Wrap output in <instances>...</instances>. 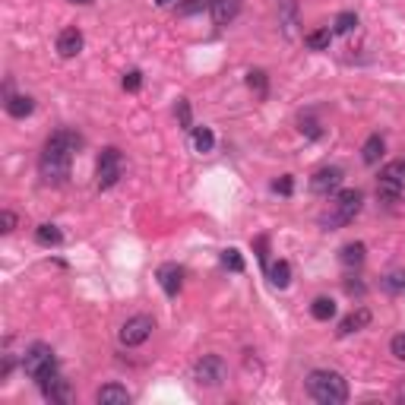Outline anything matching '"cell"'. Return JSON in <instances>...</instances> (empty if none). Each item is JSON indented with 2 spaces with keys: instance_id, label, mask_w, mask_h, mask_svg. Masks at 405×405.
Returning <instances> with one entry per match:
<instances>
[{
  "instance_id": "cell-1",
  "label": "cell",
  "mask_w": 405,
  "mask_h": 405,
  "mask_svg": "<svg viewBox=\"0 0 405 405\" xmlns=\"http://www.w3.org/2000/svg\"><path fill=\"white\" fill-rule=\"evenodd\" d=\"M83 146V136L76 130H57L48 136L45 149L38 156V171L48 184H64L70 178V165H73L76 149Z\"/></svg>"
},
{
  "instance_id": "cell-2",
  "label": "cell",
  "mask_w": 405,
  "mask_h": 405,
  "mask_svg": "<svg viewBox=\"0 0 405 405\" xmlns=\"http://www.w3.org/2000/svg\"><path fill=\"white\" fill-rule=\"evenodd\" d=\"M308 393L320 405H342L348 399V380L339 370H310Z\"/></svg>"
},
{
  "instance_id": "cell-3",
  "label": "cell",
  "mask_w": 405,
  "mask_h": 405,
  "mask_svg": "<svg viewBox=\"0 0 405 405\" xmlns=\"http://www.w3.org/2000/svg\"><path fill=\"white\" fill-rule=\"evenodd\" d=\"M23 370H26V377H32L35 383L54 377V374H57V358H54V348L45 346V342L29 346V348H26V355H23Z\"/></svg>"
},
{
  "instance_id": "cell-4",
  "label": "cell",
  "mask_w": 405,
  "mask_h": 405,
  "mask_svg": "<svg viewBox=\"0 0 405 405\" xmlns=\"http://www.w3.org/2000/svg\"><path fill=\"white\" fill-rule=\"evenodd\" d=\"M361 202H364V194H361V190H339L336 202H332V216L323 218V225L339 228V225L355 222V216L361 212Z\"/></svg>"
},
{
  "instance_id": "cell-5",
  "label": "cell",
  "mask_w": 405,
  "mask_h": 405,
  "mask_svg": "<svg viewBox=\"0 0 405 405\" xmlns=\"http://www.w3.org/2000/svg\"><path fill=\"white\" fill-rule=\"evenodd\" d=\"M194 380L206 390H216L228 380V364L222 355H202L200 361L194 364Z\"/></svg>"
},
{
  "instance_id": "cell-6",
  "label": "cell",
  "mask_w": 405,
  "mask_h": 405,
  "mask_svg": "<svg viewBox=\"0 0 405 405\" xmlns=\"http://www.w3.org/2000/svg\"><path fill=\"white\" fill-rule=\"evenodd\" d=\"M405 190V162H390L383 165L380 180H377V196L383 202H396Z\"/></svg>"
},
{
  "instance_id": "cell-7",
  "label": "cell",
  "mask_w": 405,
  "mask_h": 405,
  "mask_svg": "<svg viewBox=\"0 0 405 405\" xmlns=\"http://www.w3.org/2000/svg\"><path fill=\"white\" fill-rule=\"evenodd\" d=\"M120 174H124V156H120V149H114V146L102 149V156H98V171H95L98 190H111L120 180Z\"/></svg>"
},
{
  "instance_id": "cell-8",
  "label": "cell",
  "mask_w": 405,
  "mask_h": 405,
  "mask_svg": "<svg viewBox=\"0 0 405 405\" xmlns=\"http://www.w3.org/2000/svg\"><path fill=\"white\" fill-rule=\"evenodd\" d=\"M152 330H156V320L146 317V314H136V317H130V320L120 326L117 339H120V346L136 348V346H143V342H149Z\"/></svg>"
},
{
  "instance_id": "cell-9",
  "label": "cell",
  "mask_w": 405,
  "mask_h": 405,
  "mask_svg": "<svg viewBox=\"0 0 405 405\" xmlns=\"http://www.w3.org/2000/svg\"><path fill=\"white\" fill-rule=\"evenodd\" d=\"M342 178H346V171L339 165H326V168H320V171L310 178V194H317V196H330V194H336L339 187H342Z\"/></svg>"
},
{
  "instance_id": "cell-10",
  "label": "cell",
  "mask_w": 405,
  "mask_h": 405,
  "mask_svg": "<svg viewBox=\"0 0 405 405\" xmlns=\"http://www.w3.org/2000/svg\"><path fill=\"white\" fill-rule=\"evenodd\" d=\"M41 386V396L48 399V402H57V405H67L70 399H73V390H70V383L64 380L60 374H54V377H48V380H41L38 383Z\"/></svg>"
},
{
  "instance_id": "cell-11",
  "label": "cell",
  "mask_w": 405,
  "mask_h": 405,
  "mask_svg": "<svg viewBox=\"0 0 405 405\" xmlns=\"http://www.w3.org/2000/svg\"><path fill=\"white\" fill-rule=\"evenodd\" d=\"M158 285H162V292L168 294V298H174V294L180 292V282H184V270H180L178 263H165V266H158Z\"/></svg>"
},
{
  "instance_id": "cell-12",
  "label": "cell",
  "mask_w": 405,
  "mask_h": 405,
  "mask_svg": "<svg viewBox=\"0 0 405 405\" xmlns=\"http://www.w3.org/2000/svg\"><path fill=\"white\" fill-rule=\"evenodd\" d=\"M83 51V32L79 29H73V26H70V29H64L57 35V54L60 57H76V54Z\"/></svg>"
},
{
  "instance_id": "cell-13",
  "label": "cell",
  "mask_w": 405,
  "mask_h": 405,
  "mask_svg": "<svg viewBox=\"0 0 405 405\" xmlns=\"http://www.w3.org/2000/svg\"><path fill=\"white\" fill-rule=\"evenodd\" d=\"M95 402L98 405H127L130 390L127 386H120V383H105V386L95 393Z\"/></svg>"
},
{
  "instance_id": "cell-14",
  "label": "cell",
  "mask_w": 405,
  "mask_h": 405,
  "mask_svg": "<svg viewBox=\"0 0 405 405\" xmlns=\"http://www.w3.org/2000/svg\"><path fill=\"white\" fill-rule=\"evenodd\" d=\"M241 13V0H212V19L218 26H228L234 23Z\"/></svg>"
},
{
  "instance_id": "cell-15",
  "label": "cell",
  "mask_w": 405,
  "mask_h": 405,
  "mask_svg": "<svg viewBox=\"0 0 405 405\" xmlns=\"http://www.w3.org/2000/svg\"><path fill=\"white\" fill-rule=\"evenodd\" d=\"M383 152H386V143H383L380 133H374L364 140V146H361V162H364V165H377L383 158Z\"/></svg>"
},
{
  "instance_id": "cell-16",
  "label": "cell",
  "mask_w": 405,
  "mask_h": 405,
  "mask_svg": "<svg viewBox=\"0 0 405 405\" xmlns=\"http://www.w3.org/2000/svg\"><path fill=\"white\" fill-rule=\"evenodd\" d=\"M35 111V98L32 95H7V114L16 120L29 117V114Z\"/></svg>"
},
{
  "instance_id": "cell-17",
  "label": "cell",
  "mask_w": 405,
  "mask_h": 405,
  "mask_svg": "<svg viewBox=\"0 0 405 405\" xmlns=\"http://www.w3.org/2000/svg\"><path fill=\"white\" fill-rule=\"evenodd\" d=\"M368 323H370V310H368V308H358L355 314H348L346 320L339 323V336H352V332L364 330Z\"/></svg>"
},
{
  "instance_id": "cell-18",
  "label": "cell",
  "mask_w": 405,
  "mask_h": 405,
  "mask_svg": "<svg viewBox=\"0 0 405 405\" xmlns=\"http://www.w3.org/2000/svg\"><path fill=\"white\" fill-rule=\"evenodd\" d=\"M270 282L276 288H288V282H292V266H288V260H276L270 266Z\"/></svg>"
},
{
  "instance_id": "cell-19",
  "label": "cell",
  "mask_w": 405,
  "mask_h": 405,
  "mask_svg": "<svg viewBox=\"0 0 405 405\" xmlns=\"http://www.w3.org/2000/svg\"><path fill=\"white\" fill-rule=\"evenodd\" d=\"M364 254H368V247H364L361 241H355V244H346V247L339 250V260L346 263V266H361V263H364Z\"/></svg>"
},
{
  "instance_id": "cell-20",
  "label": "cell",
  "mask_w": 405,
  "mask_h": 405,
  "mask_svg": "<svg viewBox=\"0 0 405 405\" xmlns=\"http://www.w3.org/2000/svg\"><path fill=\"white\" fill-rule=\"evenodd\" d=\"M310 317L320 320V323L332 320V317H336V301L332 298H314V304H310Z\"/></svg>"
},
{
  "instance_id": "cell-21",
  "label": "cell",
  "mask_w": 405,
  "mask_h": 405,
  "mask_svg": "<svg viewBox=\"0 0 405 405\" xmlns=\"http://www.w3.org/2000/svg\"><path fill=\"white\" fill-rule=\"evenodd\" d=\"M330 41H332L330 29H314L304 35V45H308L310 51H330Z\"/></svg>"
},
{
  "instance_id": "cell-22",
  "label": "cell",
  "mask_w": 405,
  "mask_h": 405,
  "mask_svg": "<svg viewBox=\"0 0 405 405\" xmlns=\"http://www.w3.org/2000/svg\"><path fill=\"white\" fill-rule=\"evenodd\" d=\"M35 241L41 244V247H57L60 241H64V234H60L57 225H38L35 228Z\"/></svg>"
},
{
  "instance_id": "cell-23",
  "label": "cell",
  "mask_w": 405,
  "mask_h": 405,
  "mask_svg": "<svg viewBox=\"0 0 405 405\" xmlns=\"http://www.w3.org/2000/svg\"><path fill=\"white\" fill-rule=\"evenodd\" d=\"M247 86H250V89H254L260 98L270 95V76L263 73V70H250V73H247Z\"/></svg>"
},
{
  "instance_id": "cell-24",
  "label": "cell",
  "mask_w": 405,
  "mask_h": 405,
  "mask_svg": "<svg viewBox=\"0 0 405 405\" xmlns=\"http://www.w3.org/2000/svg\"><path fill=\"white\" fill-rule=\"evenodd\" d=\"M194 146H196V152H212V146H216V133H212L209 127H196L194 130Z\"/></svg>"
},
{
  "instance_id": "cell-25",
  "label": "cell",
  "mask_w": 405,
  "mask_h": 405,
  "mask_svg": "<svg viewBox=\"0 0 405 405\" xmlns=\"http://www.w3.org/2000/svg\"><path fill=\"white\" fill-rule=\"evenodd\" d=\"M380 285L393 294H405V272H390V276H383Z\"/></svg>"
},
{
  "instance_id": "cell-26",
  "label": "cell",
  "mask_w": 405,
  "mask_h": 405,
  "mask_svg": "<svg viewBox=\"0 0 405 405\" xmlns=\"http://www.w3.org/2000/svg\"><path fill=\"white\" fill-rule=\"evenodd\" d=\"M355 26H358V16H355V13H339L336 23H332V32H339V35H348Z\"/></svg>"
},
{
  "instance_id": "cell-27",
  "label": "cell",
  "mask_w": 405,
  "mask_h": 405,
  "mask_svg": "<svg viewBox=\"0 0 405 405\" xmlns=\"http://www.w3.org/2000/svg\"><path fill=\"white\" fill-rule=\"evenodd\" d=\"M206 7H212V0H184L180 3V16H194V13H202Z\"/></svg>"
},
{
  "instance_id": "cell-28",
  "label": "cell",
  "mask_w": 405,
  "mask_h": 405,
  "mask_svg": "<svg viewBox=\"0 0 405 405\" xmlns=\"http://www.w3.org/2000/svg\"><path fill=\"white\" fill-rule=\"evenodd\" d=\"M222 263H225L228 270H234V272H244V260H241V254L238 250H225V254H222Z\"/></svg>"
},
{
  "instance_id": "cell-29",
  "label": "cell",
  "mask_w": 405,
  "mask_h": 405,
  "mask_svg": "<svg viewBox=\"0 0 405 405\" xmlns=\"http://www.w3.org/2000/svg\"><path fill=\"white\" fill-rule=\"evenodd\" d=\"M140 86H143V73H140V70L124 73V89H127V92H140Z\"/></svg>"
},
{
  "instance_id": "cell-30",
  "label": "cell",
  "mask_w": 405,
  "mask_h": 405,
  "mask_svg": "<svg viewBox=\"0 0 405 405\" xmlns=\"http://www.w3.org/2000/svg\"><path fill=\"white\" fill-rule=\"evenodd\" d=\"M178 117H180V127H184V130H194V120H190V105L184 102V98L178 102Z\"/></svg>"
},
{
  "instance_id": "cell-31",
  "label": "cell",
  "mask_w": 405,
  "mask_h": 405,
  "mask_svg": "<svg viewBox=\"0 0 405 405\" xmlns=\"http://www.w3.org/2000/svg\"><path fill=\"white\" fill-rule=\"evenodd\" d=\"M13 228H16V212L3 209V212H0V232H3V234H10Z\"/></svg>"
},
{
  "instance_id": "cell-32",
  "label": "cell",
  "mask_w": 405,
  "mask_h": 405,
  "mask_svg": "<svg viewBox=\"0 0 405 405\" xmlns=\"http://www.w3.org/2000/svg\"><path fill=\"white\" fill-rule=\"evenodd\" d=\"M390 352L396 355L399 361H405V332H399V336H393V342H390Z\"/></svg>"
},
{
  "instance_id": "cell-33",
  "label": "cell",
  "mask_w": 405,
  "mask_h": 405,
  "mask_svg": "<svg viewBox=\"0 0 405 405\" xmlns=\"http://www.w3.org/2000/svg\"><path fill=\"white\" fill-rule=\"evenodd\" d=\"M272 190H276V194H282V196H288V194H292V190H294V180L285 174V178H279L276 184H272Z\"/></svg>"
},
{
  "instance_id": "cell-34",
  "label": "cell",
  "mask_w": 405,
  "mask_h": 405,
  "mask_svg": "<svg viewBox=\"0 0 405 405\" xmlns=\"http://www.w3.org/2000/svg\"><path fill=\"white\" fill-rule=\"evenodd\" d=\"M301 130H304L310 140H317V136H320V127H317L314 120H301Z\"/></svg>"
},
{
  "instance_id": "cell-35",
  "label": "cell",
  "mask_w": 405,
  "mask_h": 405,
  "mask_svg": "<svg viewBox=\"0 0 405 405\" xmlns=\"http://www.w3.org/2000/svg\"><path fill=\"white\" fill-rule=\"evenodd\" d=\"M156 3H158V7H171L174 0H156Z\"/></svg>"
},
{
  "instance_id": "cell-36",
  "label": "cell",
  "mask_w": 405,
  "mask_h": 405,
  "mask_svg": "<svg viewBox=\"0 0 405 405\" xmlns=\"http://www.w3.org/2000/svg\"><path fill=\"white\" fill-rule=\"evenodd\" d=\"M70 3H92V0H70Z\"/></svg>"
}]
</instances>
